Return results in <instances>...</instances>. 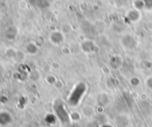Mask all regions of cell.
Returning <instances> with one entry per match:
<instances>
[{
	"label": "cell",
	"instance_id": "1",
	"mask_svg": "<svg viewBox=\"0 0 152 127\" xmlns=\"http://www.w3.org/2000/svg\"><path fill=\"white\" fill-rule=\"evenodd\" d=\"M145 5L149 9H152V0H145Z\"/></svg>",
	"mask_w": 152,
	"mask_h": 127
}]
</instances>
